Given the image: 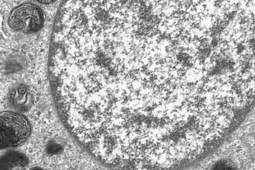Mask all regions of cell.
Instances as JSON below:
<instances>
[{"instance_id": "cell-1", "label": "cell", "mask_w": 255, "mask_h": 170, "mask_svg": "<svg viewBox=\"0 0 255 170\" xmlns=\"http://www.w3.org/2000/svg\"><path fill=\"white\" fill-rule=\"evenodd\" d=\"M31 132V124L24 115L10 111L0 113V150L21 145Z\"/></svg>"}, {"instance_id": "cell-2", "label": "cell", "mask_w": 255, "mask_h": 170, "mask_svg": "<svg viewBox=\"0 0 255 170\" xmlns=\"http://www.w3.org/2000/svg\"><path fill=\"white\" fill-rule=\"evenodd\" d=\"M43 14L41 9L30 3L21 4L12 10L8 23L16 32L30 33L37 31L42 26Z\"/></svg>"}, {"instance_id": "cell-3", "label": "cell", "mask_w": 255, "mask_h": 170, "mask_svg": "<svg viewBox=\"0 0 255 170\" xmlns=\"http://www.w3.org/2000/svg\"><path fill=\"white\" fill-rule=\"evenodd\" d=\"M28 158L23 153L9 150L0 156V170H26Z\"/></svg>"}, {"instance_id": "cell-4", "label": "cell", "mask_w": 255, "mask_h": 170, "mask_svg": "<svg viewBox=\"0 0 255 170\" xmlns=\"http://www.w3.org/2000/svg\"><path fill=\"white\" fill-rule=\"evenodd\" d=\"M213 170H236V169L230 163L221 161L214 166Z\"/></svg>"}, {"instance_id": "cell-5", "label": "cell", "mask_w": 255, "mask_h": 170, "mask_svg": "<svg viewBox=\"0 0 255 170\" xmlns=\"http://www.w3.org/2000/svg\"><path fill=\"white\" fill-rule=\"evenodd\" d=\"M30 170H45L40 168H33Z\"/></svg>"}]
</instances>
